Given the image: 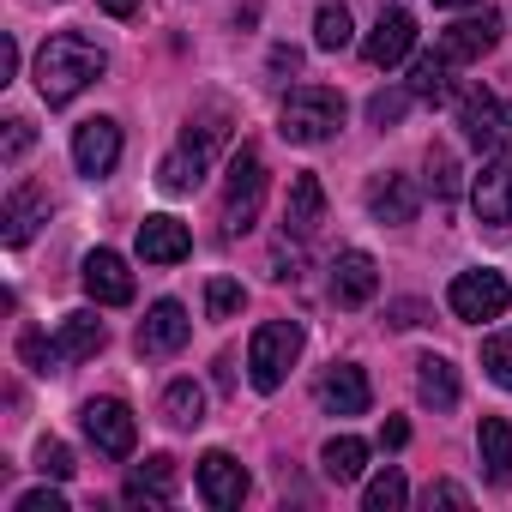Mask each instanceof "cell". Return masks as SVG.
<instances>
[{
  "label": "cell",
  "mask_w": 512,
  "mask_h": 512,
  "mask_svg": "<svg viewBox=\"0 0 512 512\" xmlns=\"http://www.w3.org/2000/svg\"><path fill=\"white\" fill-rule=\"evenodd\" d=\"M103 67H109V55L91 37L61 31V37H49L37 49V91H43V103H73L85 85L103 79Z\"/></svg>",
  "instance_id": "6da1fadb"
},
{
  "label": "cell",
  "mask_w": 512,
  "mask_h": 512,
  "mask_svg": "<svg viewBox=\"0 0 512 512\" xmlns=\"http://www.w3.org/2000/svg\"><path fill=\"white\" fill-rule=\"evenodd\" d=\"M223 139H229V115H223V109L193 115V121H187V133H181V145L163 157L157 187H163V193H193V187L205 181V169H211V157H217V145H223Z\"/></svg>",
  "instance_id": "7a4b0ae2"
},
{
  "label": "cell",
  "mask_w": 512,
  "mask_h": 512,
  "mask_svg": "<svg viewBox=\"0 0 512 512\" xmlns=\"http://www.w3.org/2000/svg\"><path fill=\"white\" fill-rule=\"evenodd\" d=\"M344 127V97L326 85H302L284 97V139L290 145H326Z\"/></svg>",
  "instance_id": "3957f363"
},
{
  "label": "cell",
  "mask_w": 512,
  "mask_h": 512,
  "mask_svg": "<svg viewBox=\"0 0 512 512\" xmlns=\"http://www.w3.org/2000/svg\"><path fill=\"white\" fill-rule=\"evenodd\" d=\"M260 205H266V157L253 151V145H241V151L229 157V181H223V229H229V235L253 229Z\"/></svg>",
  "instance_id": "277c9868"
},
{
  "label": "cell",
  "mask_w": 512,
  "mask_h": 512,
  "mask_svg": "<svg viewBox=\"0 0 512 512\" xmlns=\"http://www.w3.org/2000/svg\"><path fill=\"white\" fill-rule=\"evenodd\" d=\"M296 356H302V326H296V320H266L260 332H253V344H247V374H253V386H260V392H278L284 374L296 368Z\"/></svg>",
  "instance_id": "5b68a950"
},
{
  "label": "cell",
  "mask_w": 512,
  "mask_h": 512,
  "mask_svg": "<svg viewBox=\"0 0 512 512\" xmlns=\"http://www.w3.org/2000/svg\"><path fill=\"white\" fill-rule=\"evenodd\" d=\"M446 302H452L458 320L482 326V320H500V314L512 308V284H506L500 272H458L452 290H446Z\"/></svg>",
  "instance_id": "8992f818"
},
{
  "label": "cell",
  "mask_w": 512,
  "mask_h": 512,
  "mask_svg": "<svg viewBox=\"0 0 512 512\" xmlns=\"http://www.w3.org/2000/svg\"><path fill=\"white\" fill-rule=\"evenodd\" d=\"M79 422H85V440H91L103 458H133L139 422H133V410H127L121 398H91V404L79 410Z\"/></svg>",
  "instance_id": "52a82bcc"
},
{
  "label": "cell",
  "mask_w": 512,
  "mask_h": 512,
  "mask_svg": "<svg viewBox=\"0 0 512 512\" xmlns=\"http://www.w3.org/2000/svg\"><path fill=\"white\" fill-rule=\"evenodd\" d=\"M458 127H464V139H470L482 157H494V151H506V145H512V103H500V97L476 91V97H464Z\"/></svg>",
  "instance_id": "ba28073f"
},
{
  "label": "cell",
  "mask_w": 512,
  "mask_h": 512,
  "mask_svg": "<svg viewBox=\"0 0 512 512\" xmlns=\"http://www.w3.org/2000/svg\"><path fill=\"white\" fill-rule=\"evenodd\" d=\"M73 163H79V175L103 181V175L121 163V127H115L109 115H91V121H79V127H73Z\"/></svg>",
  "instance_id": "9c48e42d"
},
{
  "label": "cell",
  "mask_w": 512,
  "mask_h": 512,
  "mask_svg": "<svg viewBox=\"0 0 512 512\" xmlns=\"http://www.w3.org/2000/svg\"><path fill=\"white\" fill-rule=\"evenodd\" d=\"M85 296L91 302H103V308H121V302H133V272H127V260L121 253H109V247H97V253H85Z\"/></svg>",
  "instance_id": "30bf717a"
},
{
  "label": "cell",
  "mask_w": 512,
  "mask_h": 512,
  "mask_svg": "<svg viewBox=\"0 0 512 512\" xmlns=\"http://www.w3.org/2000/svg\"><path fill=\"white\" fill-rule=\"evenodd\" d=\"M410 49H416V19H410L404 7H386V13H380V25H374V31H368V43H362L368 67H398Z\"/></svg>",
  "instance_id": "8fae6325"
},
{
  "label": "cell",
  "mask_w": 512,
  "mask_h": 512,
  "mask_svg": "<svg viewBox=\"0 0 512 512\" xmlns=\"http://www.w3.org/2000/svg\"><path fill=\"white\" fill-rule=\"evenodd\" d=\"M199 500L217 506V512L241 506V500H247V470H241L229 452H205V458H199Z\"/></svg>",
  "instance_id": "7c38bea8"
},
{
  "label": "cell",
  "mask_w": 512,
  "mask_h": 512,
  "mask_svg": "<svg viewBox=\"0 0 512 512\" xmlns=\"http://www.w3.org/2000/svg\"><path fill=\"white\" fill-rule=\"evenodd\" d=\"M187 332H193L187 308H181V302H157V308L139 320V356H175V350L187 344Z\"/></svg>",
  "instance_id": "4fadbf2b"
},
{
  "label": "cell",
  "mask_w": 512,
  "mask_h": 512,
  "mask_svg": "<svg viewBox=\"0 0 512 512\" xmlns=\"http://www.w3.org/2000/svg\"><path fill=\"white\" fill-rule=\"evenodd\" d=\"M139 253H145V266H181L193 253V235H187L181 217H145L139 223Z\"/></svg>",
  "instance_id": "5bb4252c"
},
{
  "label": "cell",
  "mask_w": 512,
  "mask_h": 512,
  "mask_svg": "<svg viewBox=\"0 0 512 512\" xmlns=\"http://www.w3.org/2000/svg\"><path fill=\"white\" fill-rule=\"evenodd\" d=\"M374 290H380L374 253H362V247L338 253V266H332V296H338L344 308H362V302H374Z\"/></svg>",
  "instance_id": "9a60e30c"
},
{
  "label": "cell",
  "mask_w": 512,
  "mask_h": 512,
  "mask_svg": "<svg viewBox=\"0 0 512 512\" xmlns=\"http://www.w3.org/2000/svg\"><path fill=\"white\" fill-rule=\"evenodd\" d=\"M494 43H500V19H494V13H482V19H458V25H446V31H440V55H446L452 67L482 61Z\"/></svg>",
  "instance_id": "2e32d148"
},
{
  "label": "cell",
  "mask_w": 512,
  "mask_h": 512,
  "mask_svg": "<svg viewBox=\"0 0 512 512\" xmlns=\"http://www.w3.org/2000/svg\"><path fill=\"white\" fill-rule=\"evenodd\" d=\"M169 494H175V458H169V452L145 458V464L127 476V488H121V500H127V506H145V512H163Z\"/></svg>",
  "instance_id": "e0dca14e"
},
{
  "label": "cell",
  "mask_w": 512,
  "mask_h": 512,
  "mask_svg": "<svg viewBox=\"0 0 512 512\" xmlns=\"http://www.w3.org/2000/svg\"><path fill=\"white\" fill-rule=\"evenodd\" d=\"M476 217L488 223V229H506L512 223V157H494L482 175H476Z\"/></svg>",
  "instance_id": "ac0fdd59"
},
{
  "label": "cell",
  "mask_w": 512,
  "mask_h": 512,
  "mask_svg": "<svg viewBox=\"0 0 512 512\" xmlns=\"http://www.w3.org/2000/svg\"><path fill=\"white\" fill-rule=\"evenodd\" d=\"M320 223H326V187H320L314 175H296V181H290V199H284V235L308 241Z\"/></svg>",
  "instance_id": "d6986e66"
},
{
  "label": "cell",
  "mask_w": 512,
  "mask_h": 512,
  "mask_svg": "<svg viewBox=\"0 0 512 512\" xmlns=\"http://www.w3.org/2000/svg\"><path fill=\"white\" fill-rule=\"evenodd\" d=\"M368 374L356 368V362H338V368H326V380H320V404L332 410V416H362L368 410Z\"/></svg>",
  "instance_id": "ffe728a7"
},
{
  "label": "cell",
  "mask_w": 512,
  "mask_h": 512,
  "mask_svg": "<svg viewBox=\"0 0 512 512\" xmlns=\"http://www.w3.org/2000/svg\"><path fill=\"white\" fill-rule=\"evenodd\" d=\"M416 398H422L434 416L458 410V368H452L446 356H422V362H416Z\"/></svg>",
  "instance_id": "44dd1931"
},
{
  "label": "cell",
  "mask_w": 512,
  "mask_h": 512,
  "mask_svg": "<svg viewBox=\"0 0 512 512\" xmlns=\"http://www.w3.org/2000/svg\"><path fill=\"white\" fill-rule=\"evenodd\" d=\"M0 223H7V229H0V235H7V247H25L37 235V223H49V193L43 187H19L7 199V217H0Z\"/></svg>",
  "instance_id": "7402d4cb"
},
{
  "label": "cell",
  "mask_w": 512,
  "mask_h": 512,
  "mask_svg": "<svg viewBox=\"0 0 512 512\" xmlns=\"http://www.w3.org/2000/svg\"><path fill=\"white\" fill-rule=\"evenodd\" d=\"M476 446H482L488 482H494V488H506V482H512V422H506V416H482Z\"/></svg>",
  "instance_id": "603a6c76"
},
{
  "label": "cell",
  "mask_w": 512,
  "mask_h": 512,
  "mask_svg": "<svg viewBox=\"0 0 512 512\" xmlns=\"http://www.w3.org/2000/svg\"><path fill=\"white\" fill-rule=\"evenodd\" d=\"M368 211H374L380 223H410V217H416V187H410V175H380V181L368 187Z\"/></svg>",
  "instance_id": "cb8c5ba5"
},
{
  "label": "cell",
  "mask_w": 512,
  "mask_h": 512,
  "mask_svg": "<svg viewBox=\"0 0 512 512\" xmlns=\"http://www.w3.org/2000/svg\"><path fill=\"white\" fill-rule=\"evenodd\" d=\"M103 320L97 314H67L61 320V332H55V350H61V362H91L97 350H103Z\"/></svg>",
  "instance_id": "d4e9b609"
},
{
  "label": "cell",
  "mask_w": 512,
  "mask_h": 512,
  "mask_svg": "<svg viewBox=\"0 0 512 512\" xmlns=\"http://www.w3.org/2000/svg\"><path fill=\"white\" fill-rule=\"evenodd\" d=\"M410 97H422V103H446L452 97V61L434 49V55H416V67H410Z\"/></svg>",
  "instance_id": "484cf974"
},
{
  "label": "cell",
  "mask_w": 512,
  "mask_h": 512,
  "mask_svg": "<svg viewBox=\"0 0 512 512\" xmlns=\"http://www.w3.org/2000/svg\"><path fill=\"white\" fill-rule=\"evenodd\" d=\"M320 470H326L332 482H356V476L368 470V446H362L356 434H338V440H326V452H320Z\"/></svg>",
  "instance_id": "4316f807"
},
{
  "label": "cell",
  "mask_w": 512,
  "mask_h": 512,
  "mask_svg": "<svg viewBox=\"0 0 512 512\" xmlns=\"http://www.w3.org/2000/svg\"><path fill=\"white\" fill-rule=\"evenodd\" d=\"M163 422H169V428H199V422H205V392H199L193 380H175V386L163 392Z\"/></svg>",
  "instance_id": "83f0119b"
},
{
  "label": "cell",
  "mask_w": 512,
  "mask_h": 512,
  "mask_svg": "<svg viewBox=\"0 0 512 512\" xmlns=\"http://www.w3.org/2000/svg\"><path fill=\"white\" fill-rule=\"evenodd\" d=\"M428 187H434V199H458L464 193V181H458V157L446 151V145H428Z\"/></svg>",
  "instance_id": "f1b7e54d"
},
{
  "label": "cell",
  "mask_w": 512,
  "mask_h": 512,
  "mask_svg": "<svg viewBox=\"0 0 512 512\" xmlns=\"http://www.w3.org/2000/svg\"><path fill=\"white\" fill-rule=\"evenodd\" d=\"M410 500V482H404V470H380L374 482H368V494H362V506L368 512H398Z\"/></svg>",
  "instance_id": "f546056e"
},
{
  "label": "cell",
  "mask_w": 512,
  "mask_h": 512,
  "mask_svg": "<svg viewBox=\"0 0 512 512\" xmlns=\"http://www.w3.org/2000/svg\"><path fill=\"white\" fill-rule=\"evenodd\" d=\"M314 43H320L326 55H338V49L350 43V13L338 7V0H326V7L314 13Z\"/></svg>",
  "instance_id": "4dcf8cb0"
},
{
  "label": "cell",
  "mask_w": 512,
  "mask_h": 512,
  "mask_svg": "<svg viewBox=\"0 0 512 512\" xmlns=\"http://www.w3.org/2000/svg\"><path fill=\"white\" fill-rule=\"evenodd\" d=\"M482 368H488V380H494V386H506V392H512V332H500V338H488V344H482Z\"/></svg>",
  "instance_id": "1f68e13d"
},
{
  "label": "cell",
  "mask_w": 512,
  "mask_h": 512,
  "mask_svg": "<svg viewBox=\"0 0 512 512\" xmlns=\"http://www.w3.org/2000/svg\"><path fill=\"white\" fill-rule=\"evenodd\" d=\"M404 109H410V91H374V97H368V121H374V127H398Z\"/></svg>",
  "instance_id": "d6a6232c"
},
{
  "label": "cell",
  "mask_w": 512,
  "mask_h": 512,
  "mask_svg": "<svg viewBox=\"0 0 512 512\" xmlns=\"http://www.w3.org/2000/svg\"><path fill=\"white\" fill-rule=\"evenodd\" d=\"M241 284H229V278H211V290H205V314L211 320H229V314H241Z\"/></svg>",
  "instance_id": "836d02e7"
},
{
  "label": "cell",
  "mask_w": 512,
  "mask_h": 512,
  "mask_svg": "<svg viewBox=\"0 0 512 512\" xmlns=\"http://www.w3.org/2000/svg\"><path fill=\"white\" fill-rule=\"evenodd\" d=\"M19 356H25V368H37V374L61 368V350H55L43 332H19Z\"/></svg>",
  "instance_id": "e575fe53"
},
{
  "label": "cell",
  "mask_w": 512,
  "mask_h": 512,
  "mask_svg": "<svg viewBox=\"0 0 512 512\" xmlns=\"http://www.w3.org/2000/svg\"><path fill=\"white\" fill-rule=\"evenodd\" d=\"M37 470H43V476H55V482H67L79 464H73V452H67L61 440H43V446H37Z\"/></svg>",
  "instance_id": "d590c367"
},
{
  "label": "cell",
  "mask_w": 512,
  "mask_h": 512,
  "mask_svg": "<svg viewBox=\"0 0 512 512\" xmlns=\"http://www.w3.org/2000/svg\"><path fill=\"white\" fill-rule=\"evenodd\" d=\"M13 512H67V500H61L55 488H31V494L13 500Z\"/></svg>",
  "instance_id": "8d00e7d4"
},
{
  "label": "cell",
  "mask_w": 512,
  "mask_h": 512,
  "mask_svg": "<svg viewBox=\"0 0 512 512\" xmlns=\"http://www.w3.org/2000/svg\"><path fill=\"white\" fill-rule=\"evenodd\" d=\"M428 506H470V494L458 488V482H428V494H422Z\"/></svg>",
  "instance_id": "74e56055"
},
{
  "label": "cell",
  "mask_w": 512,
  "mask_h": 512,
  "mask_svg": "<svg viewBox=\"0 0 512 512\" xmlns=\"http://www.w3.org/2000/svg\"><path fill=\"white\" fill-rule=\"evenodd\" d=\"M31 139H37V133H31V121H7V157H25V151H31Z\"/></svg>",
  "instance_id": "f35d334b"
},
{
  "label": "cell",
  "mask_w": 512,
  "mask_h": 512,
  "mask_svg": "<svg viewBox=\"0 0 512 512\" xmlns=\"http://www.w3.org/2000/svg\"><path fill=\"white\" fill-rule=\"evenodd\" d=\"M13 73H19V43L7 37V43H0V85H7Z\"/></svg>",
  "instance_id": "ab89813d"
},
{
  "label": "cell",
  "mask_w": 512,
  "mask_h": 512,
  "mask_svg": "<svg viewBox=\"0 0 512 512\" xmlns=\"http://www.w3.org/2000/svg\"><path fill=\"white\" fill-rule=\"evenodd\" d=\"M392 326H422V302H398L392 308Z\"/></svg>",
  "instance_id": "60d3db41"
},
{
  "label": "cell",
  "mask_w": 512,
  "mask_h": 512,
  "mask_svg": "<svg viewBox=\"0 0 512 512\" xmlns=\"http://www.w3.org/2000/svg\"><path fill=\"white\" fill-rule=\"evenodd\" d=\"M380 440H386V446H392V452H398V446H410V428H404V422H398V416H392V422H386V428H380Z\"/></svg>",
  "instance_id": "b9f144b4"
},
{
  "label": "cell",
  "mask_w": 512,
  "mask_h": 512,
  "mask_svg": "<svg viewBox=\"0 0 512 512\" xmlns=\"http://www.w3.org/2000/svg\"><path fill=\"white\" fill-rule=\"evenodd\" d=\"M97 7H103L109 19H133V13H139V0H97Z\"/></svg>",
  "instance_id": "7bdbcfd3"
},
{
  "label": "cell",
  "mask_w": 512,
  "mask_h": 512,
  "mask_svg": "<svg viewBox=\"0 0 512 512\" xmlns=\"http://www.w3.org/2000/svg\"><path fill=\"white\" fill-rule=\"evenodd\" d=\"M296 67H302L296 49H272V73H296Z\"/></svg>",
  "instance_id": "ee69618b"
},
{
  "label": "cell",
  "mask_w": 512,
  "mask_h": 512,
  "mask_svg": "<svg viewBox=\"0 0 512 512\" xmlns=\"http://www.w3.org/2000/svg\"><path fill=\"white\" fill-rule=\"evenodd\" d=\"M434 7H470V0H434Z\"/></svg>",
  "instance_id": "f6af8a7d"
}]
</instances>
